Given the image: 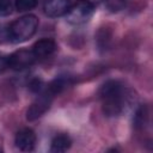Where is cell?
<instances>
[{
  "label": "cell",
  "instance_id": "16",
  "mask_svg": "<svg viewBox=\"0 0 153 153\" xmlns=\"http://www.w3.org/2000/svg\"><path fill=\"white\" fill-rule=\"evenodd\" d=\"M43 81L41 79H33L30 84V88L32 92H36V93H41L44 88H43Z\"/></svg>",
  "mask_w": 153,
  "mask_h": 153
},
{
  "label": "cell",
  "instance_id": "2",
  "mask_svg": "<svg viewBox=\"0 0 153 153\" xmlns=\"http://www.w3.org/2000/svg\"><path fill=\"white\" fill-rule=\"evenodd\" d=\"M38 18L35 14H25L8 25V37L13 43H22L30 39L37 31Z\"/></svg>",
  "mask_w": 153,
  "mask_h": 153
},
{
  "label": "cell",
  "instance_id": "7",
  "mask_svg": "<svg viewBox=\"0 0 153 153\" xmlns=\"http://www.w3.org/2000/svg\"><path fill=\"white\" fill-rule=\"evenodd\" d=\"M71 7V0H45L43 5V11L45 16L50 18H57L68 11Z\"/></svg>",
  "mask_w": 153,
  "mask_h": 153
},
{
  "label": "cell",
  "instance_id": "15",
  "mask_svg": "<svg viewBox=\"0 0 153 153\" xmlns=\"http://www.w3.org/2000/svg\"><path fill=\"white\" fill-rule=\"evenodd\" d=\"M12 0H0V17H6L12 13Z\"/></svg>",
  "mask_w": 153,
  "mask_h": 153
},
{
  "label": "cell",
  "instance_id": "1",
  "mask_svg": "<svg viewBox=\"0 0 153 153\" xmlns=\"http://www.w3.org/2000/svg\"><path fill=\"white\" fill-rule=\"evenodd\" d=\"M102 110L108 117L120 116L130 103V94L118 80H108L99 88Z\"/></svg>",
  "mask_w": 153,
  "mask_h": 153
},
{
  "label": "cell",
  "instance_id": "17",
  "mask_svg": "<svg viewBox=\"0 0 153 153\" xmlns=\"http://www.w3.org/2000/svg\"><path fill=\"white\" fill-rule=\"evenodd\" d=\"M7 39H10V37H8V26H5L4 24H0V43H4Z\"/></svg>",
  "mask_w": 153,
  "mask_h": 153
},
{
  "label": "cell",
  "instance_id": "9",
  "mask_svg": "<svg viewBox=\"0 0 153 153\" xmlns=\"http://www.w3.org/2000/svg\"><path fill=\"white\" fill-rule=\"evenodd\" d=\"M72 84V79L68 75H60L56 76L53 81L49 82V85L45 87V90L54 97L60 94L62 91H65L69 85Z\"/></svg>",
  "mask_w": 153,
  "mask_h": 153
},
{
  "label": "cell",
  "instance_id": "8",
  "mask_svg": "<svg viewBox=\"0 0 153 153\" xmlns=\"http://www.w3.org/2000/svg\"><path fill=\"white\" fill-rule=\"evenodd\" d=\"M32 53L36 56L37 60L47 59L51 56L55 50H56V43L51 38H42L38 39L33 45H32Z\"/></svg>",
  "mask_w": 153,
  "mask_h": 153
},
{
  "label": "cell",
  "instance_id": "5",
  "mask_svg": "<svg viewBox=\"0 0 153 153\" xmlns=\"http://www.w3.org/2000/svg\"><path fill=\"white\" fill-rule=\"evenodd\" d=\"M36 60L31 49H19L8 56V67L14 71H23L31 67Z\"/></svg>",
  "mask_w": 153,
  "mask_h": 153
},
{
  "label": "cell",
  "instance_id": "18",
  "mask_svg": "<svg viewBox=\"0 0 153 153\" xmlns=\"http://www.w3.org/2000/svg\"><path fill=\"white\" fill-rule=\"evenodd\" d=\"M8 68V56L0 53V72Z\"/></svg>",
  "mask_w": 153,
  "mask_h": 153
},
{
  "label": "cell",
  "instance_id": "14",
  "mask_svg": "<svg viewBox=\"0 0 153 153\" xmlns=\"http://www.w3.org/2000/svg\"><path fill=\"white\" fill-rule=\"evenodd\" d=\"M38 4V0H14V7L19 12H26L35 8Z\"/></svg>",
  "mask_w": 153,
  "mask_h": 153
},
{
  "label": "cell",
  "instance_id": "3",
  "mask_svg": "<svg viewBox=\"0 0 153 153\" xmlns=\"http://www.w3.org/2000/svg\"><path fill=\"white\" fill-rule=\"evenodd\" d=\"M94 4L91 0H78L66 12V20L72 25H81L91 19L94 13Z\"/></svg>",
  "mask_w": 153,
  "mask_h": 153
},
{
  "label": "cell",
  "instance_id": "13",
  "mask_svg": "<svg viewBox=\"0 0 153 153\" xmlns=\"http://www.w3.org/2000/svg\"><path fill=\"white\" fill-rule=\"evenodd\" d=\"M128 4V0H105V7L109 12L115 13L122 11Z\"/></svg>",
  "mask_w": 153,
  "mask_h": 153
},
{
  "label": "cell",
  "instance_id": "11",
  "mask_svg": "<svg viewBox=\"0 0 153 153\" xmlns=\"http://www.w3.org/2000/svg\"><path fill=\"white\" fill-rule=\"evenodd\" d=\"M147 121H148V111H147V108L145 105H141L136 110V112H135V116H134V126L137 129H142L147 124Z\"/></svg>",
  "mask_w": 153,
  "mask_h": 153
},
{
  "label": "cell",
  "instance_id": "10",
  "mask_svg": "<svg viewBox=\"0 0 153 153\" xmlns=\"http://www.w3.org/2000/svg\"><path fill=\"white\" fill-rule=\"evenodd\" d=\"M72 146V139L67 134H57L51 140L50 151L54 153H62L69 149Z\"/></svg>",
  "mask_w": 153,
  "mask_h": 153
},
{
  "label": "cell",
  "instance_id": "6",
  "mask_svg": "<svg viewBox=\"0 0 153 153\" xmlns=\"http://www.w3.org/2000/svg\"><path fill=\"white\" fill-rule=\"evenodd\" d=\"M36 134L30 128H23L16 134L14 143L23 152H31L36 146Z\"/></svg>",
  "mask_w": 153,
  "mask_h": 153
},
{
  "label": "cell",
  "instance_id": "12",
  "mask_svg": "<svg viewBox=\"0 0 153 153\" xmlns=\"http://www.w3.org/2000/svg\"><path fill=\"white\" fill-rule=\"evenodd\" d=\"M111 41V33L109 32V30L105 27L100 29L97 33V43H98V47L102 48V49H106L109 47V43Z\"/></svg>",
  "mask_w": 153,
  "mask_h": 153
},
{
  "label": "cell",
  "instance_id": "4",
  "mask_svg": "<svg viewBox=\"0 0 153 153\" xmlns=\"http://www.w3.org/2000/svg\"><path fill=\"white\" fill-rule=\"evenodd\" d=\"M55 97L51 96L45 88L38 93L37 98L33 100V103L29 106L27 111H26V120L27 121H35L37 118H39L41 116H43L50 108L53 99Z\"/></svg>",
  "mask_w": 153,
  "mask_h": 153
}]
</instances>
